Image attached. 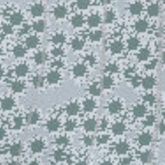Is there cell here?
<instances>
[{
	"mask_svg": "<svg viewBox=\"0 0 165 165\" xmlns=\"http://www.w3.org/2000/svg\"><path fill=\"white\" fill-rule=\"evenodd\" d=\"M45 148V144L41 140H36L31 144V150L34 153H40Z\"/></svg>",
	"mask_w": 165,
	"mask_h": 165,
	"instance_id": "6da1fadb",
	"label": "cell"
},
{
	"mask_svg": "<svg viewBox=\"0 0 165 165\" xmlns=\"http://www.w3.org/2000/svg\"><path fill=\"white\" fill-rule=\"evenodd\" d=\"M22 151L21 145L19 143L13 144L10 148V153L13 157H18L21 154Z\"/></svg>",
	"mask_w": 165,
	"mask_h": 165,
	"instance_id": "7a4b0ae2",
	"label": "cell"
},
{
	"mask_svg": "<svg viewBox=\"0 0 165 165\" xmlns=\"http://www.w3.org/2000/svg\"><path fill=\"white\" fill-rule=\"evenodd\" d=\"M43 11H44V7L40 4H36L34 6L32 7V14L35 15V16H39L43 14Z\"/></svg>",
	"mask_w": 165,
	"mask_h": 165,
	"instance_id": "3957f363",
	"label": "cell"
},
{
	"mask_svg": "<svg viewBox=\"0 0 165 165\" xmlns=\"http://www.w3.org/2000/svg\"><path fill=\"white\" fill-rule=\"evenodd\" d=\"M116 150L118 154H124L128 150V145L124 142L120 143L116 146Z\"/></svg>",
	"mask_w": 165,
	"mask_h": 165,
	"instance_id": "277c9868",
	"label": "cell"
},
{
	"mask_svg": "<svg viewBox=\"0 0 165 165\" xmlns=\"http://www.w3.org/2000/svg\"><path fill=\"white\" fill-rule=\"evenodd\" d=\"M28 67L27 65L22 64L18 66L15 69V72H16L17 75L19 76H23L26 74V73L28 72Z\"/></svg>",
	"mask_w": 165,
	"mask_h": 165,
	"instance_id": "5b68a950",
	"label": "cell"
},
{
	"mask_svg": "<svg viewBox=\"0 0 165 165\" xmlns=\"http://www.w3.org/2000/svg\"><path fill=\"white\" fill-rule=\"evenodd\" d=\"M60 127V123L56 119H52L49 121L47 124V128L50 131H55Z\"/></svg>",
	"mask_w": 165,
	"mask_h": 165,
	"instance_id": "8992f818",
	"label": "cell"
},
{
	"mask_svg": "<svg viewBox=\"0 0 165 165\" xmlns=\"http://www.w3.org/2000/svg\"><path fill=\"white\" fill-rule=\"evenodd\" d=\"M47 79L50 83H54L60 79V75L56 72H51L47 76Z\"/></svg>",
	"mask_w": 165,
	"mask_h": 165,
	"instance_id": "52a82bcc",
	"label": "cell"
},
{
	"mask_svg": "<svg viewBox=\"0 0 165 165\" xmlns=\"http://www.w3.org/2000/svg\"><path fill=\"white\" fill-rule=\"evenodd\" d=\"M39 119V115L37 112H31L27 116V122L29 124H34Z\"/></svg>",
	"mask_w": 165,
	"mask_h": 165,
	"instance_id": "ba28073f",
	"label": "cell"
},
{
	"mask_svg": "<svg viewBox=\"0 0 165 165\" xmlns=\"http://www.w3.org/2000/svg\"><path fill=\"white\" fill-rule=\"evenodd\" d=\"M46 60V54L44 52H40L35 56V61L38 64L43 63Z\"/></svg>",
	"mask_w": 165,
	"mask_h": 165,
	"instance_id": "9c48e42d",
	"label": "cell"
},
{
	"mask_svg": "<svg viewBox=\"0 0 165 165\" xmlns=\"http://www.w3.org/2000/svg\"><path fill=\"white\" fill-rule=\"evenodd\" d=\"M23 17L21 14L19 13H15L11 15L10 21L14 25H18L22 21Z\"/></svg>",
	"mask_w": 165,
	"mask_h": 165,
	"instance_id": "30bf717a",
	"label": "cell"
},
{
	"mask_svg": "<svg viewBox=\"0 0 165 165\" xmlns=\"http://www.w3.org/2000/svg\"><path fill=\"white\" fill-rule=\"evenodd\" d=\"M38 42L39 40L38 38L35 36H30L27 40L26 43L27 45L30 47V48H34L38 44Z\"/></svg>",
	"mask_w": 165,
	"mask_h": 165,
	"instance_id": "8fae6325",
	"label": "cell"
},
{
	"mask_svg": "<svg viewBox=\"0 0 165 165\" xmlns=\"http://www.w3.org/2000/svg\"><path fill=\"white\" fill-rule=\"evenodd\" d=\"M14 105V101L10 98H6L2 101V108L4 110H9Z\"/></svg>",
	"mask_w": 165,
	"mask_h": 165,
	"instance_id": "7c38bea8",
	"label": "cell"
},
{
	"mask_svg": "<svg viewBox=\"0 0 165 165\" xmlns=\"http://www.w3.org/2000/svg\"><path fill=\"white\" fill-rule=\"evenodd\" d=\"M152 139V137L150 135L148 134V133H144V134L141 135L139 137V141L141 144H142L143 145H146L148 144V143H150Z\"/></svg>",
	"mask_w": 165,
	"mask_h": 165,
	"instance_id": "4fadbf2b",
	"label": "cell"
},
{
	"mask_svg": "<svg viewBox=\"0 0 165 165\" xmlns=\"http://www.w3.org/2000/svg\"><path fill=\"white\" fill-rule=\"evenodd\" d=\"M66 14V9L64 7L59 6L54 10V14L57 18H63Z\"/></svg>",
	"mask_w": 165,
	"mask_h": 165,
	"instance_id": "5bb4252c",
	"label": "cell"
},
{
	"mask_svg": "<svg viewBox=\"0 0 165 165\" xmlns=\"http://www.w3.org/2000/svg\"><path fill=\"white\" fill-rule=\"evenodd\" d=\"M45 27V22L43 21H40L34 23L33 25V28L35 30L38 31V32H42V31L44 30Z\"/></svg>",
	"mask_w": 165,
	"mask_h": 165,
	"instance_id": "9a60e30c",
	"label": "cell"
},
{
	"mask_svg": "<svg viewBox=\"0 0 165 165\" xmlns=\"http://www.w3.org/2000/svg\"><path fill=\"white\" fill-rule=\"evenodd\" d=\"M124 130V126L122 123L116 124L113 127V132L116 134H121Z\"/></svg>",
	"mask_w": 165,
	"mask_h": 165,
	"instance_id": "2e32d148",
	"label": "cell"
},
{
	"mask_svg": "<svg viewBox=\"0 0 165 165\" xmlns=\"http://www.w3.org/2000/svg\"><path fill=\"white\" fill-rule=\"evenodd\" d=\"M14 52L15 56H16L18 57H21L23 56H24V54L25 53V49L23 48L22 46L18 45L14 48Z\"/></svg>",
	"mask_w": 165,
	"mask_h": 165,
	"instance_id": "e0dca14e",
	"label": "cell"
},
{
	"mask_svg": "<svg viewBox=\"0 0 165 165\" xmlns=\"http://www.w3.org/2000/svg\"><path fill=\"white\" fill-rule=\"evenodd\" d=\"M12 88H13L14 92H21L24 88V85L21 83V82H14L12 85Z\"/></svg>",
	"mask_w": 165,
	"mask_h": 165,
	"instance_id": "ac0fdd59",
	"label": "cell"
},
{
	"mask_svg": "<svg viewBox=\"0 0 165 165\" xmlns=\"http://www.w3.org/2000/svg\"><path fill=\"white\" fill-rule=\"evenodd\" d=\"M33 82L35 86H36V87H40V86L43 85V82H44V78L41 76H37L34 77Z\"/></svg>",
	"mask_w": 165,
	"mask_h": 165,
	"instance_id": "d6986e66",
	"label": "cell"
},
{
	"mask_svg": "<svg viewBox=\"0 0 165 165\" xmlns=\"http://www.w3.org/2000/svg\"><path fill=\"white\" fill-rule=\"evenodd\" d=\"M78 110V107L77 105L75 103H72L67 107V112L69 114H74L76 113Z\"/></svg>",
	"mask_w": 165,
	"mask_h": 165,
	"instance_id": "ffe728a7",
	"label": "cell"
},
{
	"mask_svg": "<svg viewBox=\"0 0 165 165\" xmlns=\"http://www.w3.org/2000/svg\"><path fill=\"white\" fill-rule=\"evenodd\" d=\"M85 72V68L82 65H79L76 66L74 69V72L77 76H81Z\"/></svg>",
	"mask_w": 165,
	"mask_h": 165,
	"instance_id": "44dd1931",
	"label": "cell"
},
{
	"mask_svg": "<svg viewBox=\"0 0 165 165\" xmlns=\"http://www.w3.org/2000/svg\"><path fill=\"white\" fill-rule=\"evenodd\" d=\"M150 157H151L150 152H147L145 153H143V154L141 156V161H143L144 163H148L150 159Z\"/></svg>",
	"mask_w": 165,
	"mask_h": 165,
	"instance_id": "7402d4cb",
	"label": "cell"
},
{
	"mask_svg": "<svg viewBox=\"0 0 165 165\" xmlns=\"http://www.w3.org/2000/svg\"><path fill=\"white\" fill-rule=\"evenodd\" d=\"M82 18L80 15H77V16L74 17L72 19V24L74 26H80L82 23Z\"/></svg>",
	"mask_w": 165,
	"mask_h": 165,
	"instance_id": "603a6c76",
	"label": "cell"
},
{
	"mask_svg": "<svg viewBox=\"0 0 165 165\" xmlns=\"http://www.w3.org/2000/svg\"><path fill=\"white\" fill-rule=\"evenodd\" d=\"M100 21V19L97 16V15H93V16L91 17V18L90 19V25H91L92 26H96L97 25L99 24V23Z\"/></svg>",
	"mask_w": 165,
	"mask_h": 165,
	"instance_id": "cb8c5ba5",
	"label": "cell"
},
{
	"mask_svg": "<svg viewBox=\"0 0 165 165\" xmlns=\"http://www.w3.org/2000/svg\"><path fill=\"white\" fill-rule=\"evenodd\" d=\"M52 40L55 43H62L65 41V37L62 34H57L55 36H54Z\"/></svg>",
	"mask_w": 165,
	"mask_h": 165,
	"instance_id": "d4e9b609",
	"label": "cell"
},
{
	"mask_svg": "<svg viewBox=\"0 0 165 165\" xmlns=\"http://www.w3.org/2000/svg\"><path fill=\"white\" fill-rule=\"evenodd\" d=\"M85 127L87 130H89V131L93 130L94 128H95V121L93 120H90L87 121V122L86 123Z\"/></svg>",
	"mask_w": 165,
	"mask_h": 165,
	"instance_id": "484cf974",
	"label": "cell"
},
{
	"mask_svg": "<svg viewBox=\"0 0 165 165\" xmlns=\"http://www.w3.org/2000/svg\"><path fill=\"white\" fill-rule=\"evenodd\" d=\"M147 23L144 21H140L137 23L136 27H137V29L138 30L142 31V30H144L147 29Z\"/></svg>",
	"mask_w": 165,
	"mask_h": 165,
	"instance_id": "4316f807",
	"label": "cell"
},
{
	"mask_svg": "<svg viewBox=\"0 0 165 165\" xmlns=\"http://www.w3.org/2000/svg\"><path fill=\"white\" fill-rule=\"evenodd\" d=\"M72 46L75 49H80L82 46V43L76 39L72 41Z\"/></svg>",
	"mask_w": 165,
	"mask_h": 165,
	"instance_id": "83f0119b",
	"label": "cell"
},
{
	"mask_svg": "<svg viewBox=\"0 0 165 165\" xmlns=\"http://www.w3.org/2000/svg\"><path fill=\"white\" fill-rule=\"evenodd\" d=\"M56 142L59 144H66L68 143L69 140L65 137H60L56 140Z\"/></svg>",
	"mask_w": 165,
	"mask_h": 165,
	"instance_id": "f1b7e54d",
	"label": "cell"
},
{
	"mask_svg": "<svg viewBox=\"0 0 165 165\" xmlns=\"http://www.w3.org/2000/svg\"><path fill=\"white\" fill-rule=\"evenodd\" d=\"M112 49L113 50V52H118L121 49V45L119 43H114V44L112 45Z\"/></svg>",
	"mask_w": 165,
	"mask_h": 165,
	"instance_id": "f546056e",
	"label": "cell"
},
{
	"mask_svg": "<svg viewBox=\"0 0 165 165\" xmlns=\"http://www.w3.org/2000/svg\"><path fill=\"white\" fill-rule=\"evenodd\" d=\"M119 104L117 103V102H114V103H113L112 105H110V110H112V112L117 111L119 109Z\"/></svg>",
	"mask_w": 165,
	"mask_h": 165,
	"instance_id": "4dcf8cb0",
	"label": "cell"
},
{
	"mask_svg": "<svg viewBox=\"0 0 165 165\" xmlns=\"http://www.w3.org/2000/svg\"><path fill=\"white\" fill-rule=\"evenodd\" d=\"M64 154L61 151H56L54 154V158L57 161H60L63 159V157Z\"/></svg>",
	"mask_w": 165,
	"mask_h": 165,
	"instance_id": "1f68e13d",
	"label": "cell"
},
{
	"mask_svg": "<svg viewBox=\"0 0 165 165\" xmlns=\"http://www.w3.org/2000/svg\"><path fill=\"white\" fill-rule=\"evenodd\" d=\"M3 30L7 34H10L13 32L12 27L9 25H4L3 27Z\"/></svg>",
	"mask_w": 165,
	"mask_h": 165,
	"instance_id": "d6a6232c",
	"label": "cell"
},
{
	"mask_svg": "<svg viewBox=\"0 0 165 165\" xmlns=\"http://www.w3.org/2000/svg\"><path fill=\"white\" fill-rule=\"evenodd\" d=\"M74 127H75V125H74V123H72V121H69V122L66 123V129L67 130H72Z\"/></svg>",
	"mask_w": 165,
	"mask_h": 165,
	"instance_id": "836d02e7",
	"label": "cell"
},
{
	"mask_svg": "<svg viewBox=\"0 0 165 165\" xmlns=\"http://www.w3.org/2000/svg\"><path fill=\"white\" fill-rule=\"evenodd\" d=\"M86 107L87 110H92L94 107V103L92 101H88L86 103Z\"/></svg>",
	"mask_w": 165,
	"mask_h": 165,
	"instance_id": "e575fe53",
	"label": "cell"
},
{
	"mask_svg": "<svg viewBox=\"0 0 165 165\" xmlns=\"http://www.w3.org/2000/svg\"><path fill=\"white\" fill-rule=\"evenodd\" d=\"M22 125V119L21 118H16L15 119V127L19 128Z\"/></svg>",
	"mask_w": 165,
	"mask_h": 165,
	"instance_id": "d590c367",
	"label": "cell"
},
{
	"mask_svg": "<svg viewBox=\"0 0 165 165\" xmlns=\"http://www.w3.org/2000/svg\"><path fill=\"white\" fill-rule=\"evenodd\" d=\"M113 17H114V14H113L112 12H108L107 14V21H110L111 20H112L113 19Z\"/></svg>",
	"mask_w": 165,
	"mask_h": 165,
	"instance_id": "8d00e7d4",
	"label": "cell"
},
{
	"mask_svg": "<svg viewBox=\"0 0 165 165\" xmlns=\"http://www.w3.org/2000/svg\"><path fill=\"white\" fill-rule=\"evenodd\" d=\"M149 11H150V13L152 14H156L157 13H158V8H157L156 6H152L150 8V10H149Z\"/></svg>",
	"mask_w": 165,
	"mask_h": 165,
	"instance_id": "74e56055",
	"label": "cell"
},
{
	"mask_svg": "<svg viewBox=\"0 0 165 165\" xmlns=\"http://www.w3.org/2000/svg\"><path fill=\"white\" fill-rule=\"evenodd\" d=\"M144 84L146 85V86H151L154 84V81L152 79H148L146 80V81H144Z\"/></svg>",
	"mask_w": 165,
	"mask_h": 165,
	"instance_id": "f35d334b",
	"label": "cell"
},
{
	"mask_svg": "<svg viewBox=\"0 0 165 165\" xmlns=\"http://www.w3.org/2000/svg\"><path fill=\"white\" fill-rule=\"evenodd\" d=\"M84 142L87 145H90L92 143V139L88 137H86L84 139Z\"/></svg>",
	"mask_w": 165,
	"mask_h": 165,
	"instance_id": "ab89813d",
	"label": "cell"
},
{
	"mask_svg": "<svg viewBox=\"0 0 165 165\" xmlns=\"http://www.w3.org/2000/svg\"><path fill=\"white\" fill-rule=\"evenodd\" d=\"M62 53V51L60 49H56L53 50V54L55 56H58V55H60Z\"/></svg>",
	"mask_w": 165,
	"mask_h": 165,
	"instance_id": "60d3db41",
	"label": "cell"
},
{
	"mask_svg": "<svg viewBox=\"0 0 165 165\" xmlns=\"http://www.w3.org/2000/svg\"><path fill=\"white\" fill-rule=\"evenodd\" d=\"M30 29V27L28 25H25L24 26V28L23 29V30H21V33H26L28 32V30Z\"/></svg>",
	"mask_w": 165,
	"mask_h": 165,
	"instance_id": "b9f144b4",
	"label": "cell"
},
{
	"mask_svg": "<svg viewBox=\"0 0 165 165\" xmlns=\"http://www.w3.org/2000/svg\"><path fill=\"white\" fill-rule=\"evenodd\" d=\"M140 9V7L138 5H135L134 7L132 9V12H135V13H137V12L139 11Z\"/></svg>",
	"mask_w": 165,
	"mask_h": 165,
	"instance_id": "7bdbcfd3",
	"label": "cell"
},
{
	"mask_svg": "<svg viewBox=\"0 0 165 165\" xmlns=\"http://www.w3.org/2000/svg\"><path fill=\"white\" fill-rule=\"evenodd\" d=\"M5 136V131L3 128H0V139H2Z\"/></svg>",
	"mask_w": 165,
	"mask_h": 165,
	"instance_id": "ee69618b",
	"label": "cell"
},
{
	"mask_svg": "<svg viewBox=\"0 0 165 165\" xmlns=\"http://www.w3.org/2000/svg\"><path fill=\"white\" fill-rule=\"evenodd\" d=\"M8 165H21V164L18 161H12L11 163H9V164H8Z\"/></svg>",
	"mask_w": 165,
	"mask_h": 165,
	"instance_id": "f6af8a7d",
	"label": "cell"
},
{
	"mask_svg": "<svg viewBox=\"0 0 165 165\" xmlns=\"http://www.w3.org/2000/svg\"><path fill=\"white\" fill-rule=\"evenodd\" d=\"M130 160L129 159H124L123 160V164H128V163H130Z\"/></svg>",
	"mask_w": 165,
	"mask_h": 165,
	"instance_id": "bcb514c9",
	"label": "cell"
},
{
	"mask_svg": "<svg viewBox=\"0 0 165 165\" xmlns=\"http://www.w3.org/2000/svg\"><path fill=\"white\" fill-rule=\"evenodd\" d=\"M101 165H112V164H111V163H110V162H104Z\"/></svg>",
	"mask_w": 165,
	"mask_h": 165,
	"instance_id": "7dc6e473",
	"label": "cell"
},
{
	"mask_svg": "<svg viewBox=\"0 0 165 165\" xmlns=\"http://www.w3.org/2000/svg\"><path fill=\"white\" fill-rule=\"evenodd\" d=\"M76 165H86V164L85 162L82 161V162H80L79 163H77Z\"/></svg>",
	"mask_w": 165,
	"mask_h": 165,
	"instance_id": "c3c4849f",
	"label": "cell"
},
{
	"mask_svg": "<svg viewBox=\"0 0 165 165\" xmlns=\"http://www.w3.org/2000/svg\"><path fill=\"white\" fill-rule=\"evenodd\" d=\"M3 74V71L1 69H0V78H1Z\"/></svg>",
	"mask_w": 165,
	"mask_h": 165,
	"instance_id": "681fc988",
	"label": "cell"
},
{
	"mask_svg": "<svg viewBox=\"0 0 165 165\" xmlns=\"http://www.w3.org/2000/svg\"><path fill=\"white\" fill-rule=\"evenodd\" d=\"M164 61H165V53H164Z\"/></svg>",
	"mask_w": 165,
	"mask_h": 165,
	"instance_id": "f907efd6",
	"label": "cell"
},
{
	"mask_svg": "<svg viewBox=\"0 0 165 165\" xmlns=\"http://www.w3.org/2000/svg\"><path fill=\"white\" fill-rule=\"evenodd\" d=\"M1 49H0V54H1Z\"/></svg>",
	"mask_w": 165,
	"mask_h": 165,
	"instance_id": "816d5d0a",
	"label": "cell"
}]
</instances>
